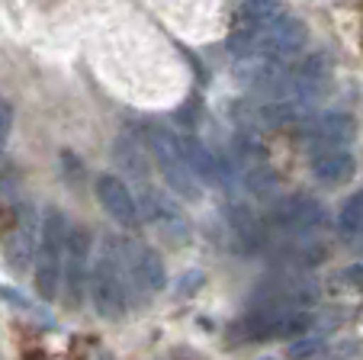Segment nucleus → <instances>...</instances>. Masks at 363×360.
Instances as JSON below:
<instances>
[{
    "mask_svg": "<svg viewBox=\"0 0 363 360\" xmlns=\"http://www.w3.org/2000/svg\"><path fill=\"white\" fill-rule=\"evenodd\" d=\"M23 360H48V354H42V351H26V354H23Z\"/></svg>",
    "mask_w": 363,
    "mask_h": 360,
    "instance_id": "obj_23",
    "label": "nucleus"
},
{
    "mask_svg": "<svg viewBox=\"0 0 363 360\" xmlns=\"http://www.w3.org/2000/svg\"><path fill=\"white\" fill-rule=\"evenodd\" d=\"M0 296L10 299V302H13V309H33V306H29V299L20 296L16 290H10V286H0Z\"/></svg>",
    "mask_w": 363,
    "mask_h": 360,
    "instance_id": "obj_21",
    "label": "nucleus"
},
{
    "mask_svg": "<svg viewBox=\"0 0 363 360\" xmlns=\"http://www.w3.org/2000/svg\"><path fill=\"white\" fill-rule=\"evenodd\" d=\"M145 148H148V155L155 158V164H158V170L164 174L167 184H171V190H177V197L196 200L199 193H203V184L193 177V170L186 168L184 155H180L177 132L151 126V129L145 132Z\"/></svg>",
    "mask_w": 363,
    "mask_h": 360,
    "instance_id": "obj_5",
    "label": "nucleus"
},
{
    "mask_svg": "<svg viewBox=\"0 0 363 360\" xmlns=\"http://www.w3.org/2000/svg\"><path fill=\"white\" fill-rule=\"evenodd\" d=\"M328 351V344H325V338H318V334H302L299 341H293L289 344V357L293 360H308V357H318V354Z\"/></svg>",
    "mask_w": 363,
    "mask_h": 360,
    "instance_id": "obj_17",
    "label": "nucleus"
},
{
    "mask_svg": "<svg viewBox=\"0 0 363 360\" xmlns=\"http://www.w3.org/2000/svg\"><path fill=\"white\" fill-rule=\"evenodd\" d=\"M119 271L125 277V286L132 293H138L142 299L158 296L167 283L164 261L145 241H135V238H119Z\"/></svg>",
    "mask_w": 363,
    "mask_h": 360,
    "instance_id": "obj_6",
    "label": "nucleus"
},
{
    "mask_svg": "<svg viewBox=\"0 0 363 360\" xmlns=\"http://www.w3.org/2000/svg\"><path fill=\"white\" fill-rule=\"evenodd\" d=\"M203 273L199 271H190V273H184V283H177V293L180 296H190V293H196L199 286H203Z\"/></svg>",
    "mask_w": 363,
    "mask_h": 360,
    "instance_id": "obj_19",
    "label": "nucleus"
},
{
    "mask_svg": "<svg viewBox=\"0 0 363 360\" xmlns=\"http://www.w3.org/2000/svg\"><path fill=\"white\" fill-rule=\"evenodd\" d=\"M270 225L280 231H293V235H308L325 225V212L315 200L308 197H286L270 209Z\"/></svg>",
    "mask_w": 363,
    "mask_h": 360,
    "instance_id": "obj_8",
    "label": "nucleus"
},
{
    "mask_svg": "<svg viewBox=\"0 0 363 360\" xmlns=\"http://www.w3.org/2000/svg\"><path fill=\"white\" fill-rule=\"evenodd\" d=\"M360 277H363V264L357 261V264H350L347 271H344V283L350 286V290H360Z\"/></svg>",
    "mask_w": 363,
    "mask_h": 360,
    "instance_id": "obj_20",
    "label": "nucleus"
},
{
    "mask_svg": "<svg viewBox=\"0 0 363 360\" xmlns=\"http://www.w3.org/2000/svg\"><path fill=\"white\" fill-rule=\"evenodd\" d=\"M96 200H100V206L110 212V219L116 225H123V229H138V225H142V219H138V203H135V197H132V190L125 187L123 177H116V174L96 177Z\"/></svg>",
    "mask_w": 363,
    "mask_h": 360,
    "instance_id": "obj_10",
    "label": "nucleus"
},
{
    "mask_svg": "<svg viewBox=\"0 0 363 360\" xmlns=\"http://www.w3.org/2000/svg\"><path fill=\"white\" fill-rule=\"evenodd\" d=\"M177 145H180V155H184L186 168L193 170V177H196L199 184H206V187L219 184L222 164H219V158H216L213 151H209L203 142H199V138H193V136H177Z\"/></svg>",
    "mask_w": 363,
    "mask_h": 360,
    "instance_id": "obj_12",
    "label": "nucleus"
},
{
    "mask_svg": "<svg viewBox=\"0 0 363 360\" xmlns=\"http://www.w3.org/2000/svg\"><path fill=\"white\" fill-rule=\"evenodd\" d=\"M299 138H306L308 145H315L318 151L322 148H344V145L354 138V119L344 113H325V116H308L306 123L296 126Z\"/></svg>",
    "mask_w": 363,
    "mask_h": 360,
    "instance_id": "obj_9",
    "label": "nucleus"
},
{
    "mask_svg": "<svg viewBox=\"0 0 363 360\" xmlns=\"http://www.w3.org/2000/svg\"><path fill=\"white\" fill-rule=\"evenodd\" d=\"M135 203H138V219H142V222L148 225V229L155 231L164 245L184 248L186 241H190V235H193L190 219L184 216V209L177 206V200L174 197H167V193L158 190V187L142 184Z\"/></svg>",
    "mask_w": 363,
    "mask_h": 360,
    "instance_id": "obj_4",
    "label": "nucleus"
},
{
    "mask_svg": "<svg viewBox=\"0 0 363 360\" xmlns=\"http://www.w3.org/2000/svg\"><path fill=\"white\" fill-rule=\"evenodd\" d=\"M116 161L125 168V174H132L138 184H145V177H148V148L135 145L132 138H119L116 142Z\"/></svg>",
    "mask_w": 363,
    "mask_h": 360,
    "instance_id": "obj_15",
    "label": "nucleus"
},
{
    "mask_svg": "<svg viewBox=\"0 0 363 360\" xmlns=\"http://www.w3.org/2000/svg\"><path fill=\"white\" fill-rule=\"evenodd\" d=\"M90 251H94V235H90V229H84V225H68L65 261H62V283H65V306H68L71 312L81 309L84 293H87Z\"/></svg>",
    "mask_w": 363,
    "mask_h": 360,
    "instance_id": "obj_7",
    "label": "nucleus"
},
{
    "mask_svg": "<svg viewBox=\"0 0 363 360\" xmlns=\"http://www.w3.org/2000/svg\"><path fill=\"white\" fill-rule=\"evenodd\" d=\"M10 225H13V212H10L7 206L0 203V238H4V235L10 231Z\"/></svg>",
    "mask_w": 363,
    "mask_h": 360,
    "instance_id": "obj_22",
    "label": "nucleus"
},
{
    "mask_svg": "<svg viewBox=\"0 0 363 360\" xmlns=\"http://www.w3.org/2000/svg\"><path fill=\"white\" fill-rule=\"evenodd\" d=\"M306 26L277 0H245L235 10L228 52L235 58L264 55V58H293L306 48Z\"/></svg>",
    "mask_w": 363,
    "mask_h": 360,
    "instance_id": "obj_1",
    "label": "nucleus"
},
{
    "mask_svg": "<svg viewBox=\"0 0 363 360\" xmlns=\"http://www.w3.org/2000/svg\"><path fill=\"white\" fill-rule=\"evenodd\" d=\"M232 225H235V235H238V241H241L245 251H257V248L264 245V229H261L257 216H254L247 206H235L232 209Z\"/></svg>",
    "mask_w": 363,
    "mask_h": 360,
    "instance_id": "obj_14",
    "label": "nucleus"
},
{
    "mask_svg": "<svg viewBox=\"0 0 363 360\" xmlns=\"http://www.w3.org/2000/svg\"><path fill=\"white\" fill-rule=\"evenodd\" d=\"M68 219H65L62 209L48 206L42 212V222H39V241H35V254H33V264H35V290L45 302L62 293V261H65V238H68Z\"/></svg>",
    "mask_w": 363,
    "mask_h": 360,
    "instance_id": "obj_2",
    "label": "nucleus"
},
{
    "mask_svg": "<svg viewBox=\"0 0 363 360\" xmlns=\"http://www.w3.org/2000/svg\"><path fill=\"white\" fill-rule=\"evenodd\" d=\"M35 241H39V222H35V212L29 206H23L20 216L13 219L7 231V264L13 267L16 273L26 271L33 264L35 254Z\"/></svg>",
    "mask_w": 363,
    "mask_h": 360,
    "instance_id": "obj_11",
    "label": "nucleus"
},
{
    "mask_svg": "<svg viewBox=\"0 0 363 360\" xmlns=\"http://www.w3.org/2000/svg\"><path fill=\"white\" fill-rule=\"evenodd\" d=\"M360 229H363V193L357 190L341 209V235L360 238Z\"/></svg>",
    "mask_w": 363,
    "mask_h": 360,
    "instance_id": "obj_16",
    "label": "nucleus"
},
{
    "mask_svg": "<svg viewBox=\"0 0 363 360\" xmlns=\"http://www.w3.org/2000/svg\"><path fill=\"white\" fill-rule=\"evenodd\" d=\"M87 293H90V302H94L100 319L119 322L125 315L129 286H125V277H123V271H119V238L110 235L103 241L100 261H96L87 273Z\"/></svg>",
    "mask_w": 363,
    "mask_h": 360,
    "instance_id": "obj_3",
    "label": "nucleus"
},
{
    "mask_svg": "<svg viewBox=\"0 0 363 360\" xmlns=\"http://www.w3.org/2000/svg\"><path fill=\"white\" fill-rule=\"evenodd\" d=\"M354 155L347 148H322L312 158V174L322 184H344L347 177H354Z\"/></svg>",
    "mask_w": 363,
    "mask_h": 360,
    "instance_id": "obj_13",
    "label": "nucleus"
},
{
    "mask_svg": "<svg viewBox=\"0 0 363 360\" xmlns=\"http://www.w3.org/2000/svg\"><path fill=\"white\" fill-rule=\"evenodd\" d=\"M10 129H13V107H10V100H4V97H0V151L7 148Z\"/></svg>",
    "mask_w": 363,
    "mask_h": 360,
    "instance_id": "obj_18",
    "label": "nucleus"
}]
</instances>
